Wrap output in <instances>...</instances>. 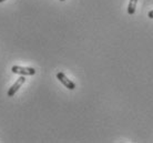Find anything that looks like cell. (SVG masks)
<instances>
[{"instance_id":"1","label":"cell","mask_w":153,"mask_h":143,"mask_svg":"<svg viewBox=\"0 0 153 143\" xmlns=\"http://www.w3.org/2000/svg\"><path fill=\"white\" fill-rule=\"evenodd\" d=\"M11 71L13 73L21 74V76H33L36 73V70L31 67H20L13 66L11 68Z\"/></svg>"},{"instance_id":"2","label":"cell","mask_w":153,"mask_h":143,"mask_svg":"<svg viewBox=\"0 0 153 143\" xmlns=\"http://www.w3.org/2000/svg\"><path fill=\"white\" fill-rule=\"evenodd\" d=\"M57 79L59 81L61 82L62 84L65 85L67 89L69 90H74L76 89V84H74V82H72L70 79L65 77V74L63 72H58L57 73Z\"/></svg>"},{"instance_id":"3","label":"cell","mask_w":153,"mask_h":143,"mask_svg":"<svg viewBox=\"0 0 153 143\" xmlns=\"http://www.w3.org/2000/svg\"><path fill=\"white\" fill-rule=\"evenodd\" d=\"M25 82H26V76H22V77H20L19 79H17V81L13 83V85L8 90V97H13L16 93H17V91L20 89V87H21Z\"/></svg>"},{"instance_id":"4","label":"cell","mask_w":153,"mask_h":143,"mask_svg":"<svg viewBox=\"0 0 153 143\" xmlns=\"http://www.w3.org/2000/svg\"><path fill=\"white\" fill-rule=\"evenodd\" d=\"M137 4H138V0H130L129 6H128V13L129 15H133L134 12H135Z\"/></svg>"},{"instance_id":"5","label":"cell","mask_w":153,"mask_h":143,"mask_svg":"<svg viewBox=\"0 0 153 143\" xmlns=\"http://www.w3.org/2000/svg\"><path fill=\"white\" fill-rule=\"evenodd\" d=\"M148 16H149L150 19H153V10H151V11L149 12V15H148Z\"/></svg>"},{"instance_id":"6","label":"cell","mask_w":153,"mask_h":143,"mask_svg":"<svg viewBox=\"0 0 153 143\" xmlns=\"http://www.w3.org/2000/svg\"><path fill=\"white\" fill-rule=\"evenodd\" d=\"M4 1H6V0H0V2H4Z\"/></svg>"},{"instance_id":"7","label":"cell","mask_w":153,"mask_h":143,"mask_svg":"<svg viewBox=\"0 0 153 143\" xmlns=\"http://www.w3.org/2000/svg\"><path fill=\"white\" fill-rule=\"evenodd\" d=\"M60 1H65V0H60Z\"/></svg>"}]
</instances>
